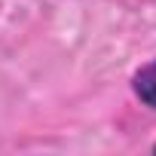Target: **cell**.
<instances>
[{"instance_id":"6da1fadb","label":"cell","mask_w":156,"mask_h":156,"mask_svg":"<svg viewBox=\"0 0 156 156\" xmlns=\"http://www.w3.org/2000/svg\"><path fill=\"white\" fill-rule=\"evenodd\" d=\"M135 95L156 110V61H150L147 67H141L135 73Z\"/></svg>"}]
</instances>
